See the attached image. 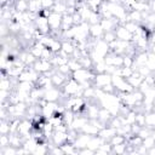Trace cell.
<instances>
[{
	"label": "cell",
	"mask_w": 155,
	"mask_h": 155,
	"mask_svg": "<svg viewBox=\"0 0 155 155\" xmlns=\"http://www.w3.org/2000/svg\"><path fill=\"white\" fill-rule=\"evenodd\" d=\"M103 1H110V0H103Z\"/></svg>",
	"instance_id": "obj_22"
},
{
	"label": "cell",
	"mask_w": 155,
	"mask_h": 155,
	"mask_svg": "<svg viewBox=\"0 0 155 155\" xmlns=\"http://www.w3.org/2000/svg\"><path fill=\"white\" fill-rule=\"evenodd\" d=\"M61 97H63V93L61 91V88L58 87H50L47 90H45V93H44V98L47 101V102H59Z\"/></svg>",
	"instance_id": "obj_2"
},
{
	"label": "cell",
	"mask_w": 155,
	"mask_h": 155,
	"mask_svg": "<svg viewBox=\"0 0 155 155\" xmlns=\"http://www.w3.org/2000/svg\"><path fill=\"white\" fill-rule=\"evenodd\" d=\"M104 35V30L102 28V25L98 24H92L90 25V38L91 39H102Z\"/></svg>",
	"instance_id": "obj_8"
},
{
	"label": "cell",
	"mask_w": 155,
	"mask_h": 155,
	"mask_svg": "<svg viewBox=\"0 0 155 155\" xmlns=\"http://www.w3.org/2000/svg\"><path fill=\"white\" fill-rule=\"evenodd\" d=\"M0 134H10V121L8 120H1Z\"/></svg>",
	"instance_id": "obj_14"
},
{
	"label": "cell",
	"mask_w": 155,
	"mask_h": 155,
	"mask_svg": "<svg viewBox=\"0 0 155 155\" xmlns=\"http://www.w3.org/2000/svg\"><path fill=\"white\" fill-rule=\"evenodd\" d=\"M147 149H149V148H151V147H154L155 145V139H154V137L150 134V136H148L147 138H144L143 139V143H142Z\"/></svg>",
	"instance_id": "obj_17"
},
{
	"label": "cell",
	"mask_w": 155,
	"mask_h": 155,
	"mask_svg": "<svg viewBox=\"0 0 155 155\" xmlns=\"http://www.w3.org/2000/svg\"><path fill=\"white\" fill-rule=\"evenodd\" d=\"M80 132H84V133H86V134H90V136H97L98 134V132H99V127L98 126H96L93 122H91L90 120H88V122L81 128V131Z\"/></svg>",
	"instance_id": "obj_9"
},
{
	"label": "cell",
	"mask_w": 155,
	"mask_h": 155,
	"mask_svg": "<svg viewBox=\"0 0 155 155\" xmlns=\"http://www.w3.org/2000/svg\"><path fill=\"white\" fill-rule=\"evenodd\" d=\"M102 39H103L104 41H107L108 44H110V42H113L114 40H116V35H115L114 30H113V31H104V35H103Z\"/></svg>",
	"instance_id": "obj_15"
},
{
	"label": "cell",
	"mask_w": 155,
	"mask_h": 155,
	"mask_svg": "<svg viewBox=\"0 0 155 155\" xmlns=\"http://www.w3.org/2000/svg\"><path fill=\"white\" fill-rule=\"evenodd\" d=\"M108 84H111V75L108 73H98L96 74L94 79H93V86L96 87H103Z\"/></svg>",
	"instance_id": "obj_3"
},
{
	"label": "cell",
	"mask_w": 155,
	"mask_h": 155,
	"mask_svg": "<svg viewBox=\"0 0 155 155\" xmlns=\"http://www.w3.org/2000/svg\"><path fill=\"white\" fill-rule=\"evenodd\" d=\"M137 134L144 139V138H147L148 136H150V134H151V128H150V127H148V126H142V127H140V130H139V132H138Z\"/></svg>",
	"instance_id": "obj_16"
},
{
	"label": "cell",
	"mask_w": 155,
	"mask_h": 155,
	"mask_svg": "<svg viewBox=\"0 0 155 155\" xmlns=\"http://www.w3.org/2000/svg\"><path fill=\"white\" fill-rule=\"evenodd\" d=\"M126 142H127L126 137H125V136H122V134H119V133H116L115 136H113V137L110 138V140H109V143H110L111 145L124 144V143H126Z\"/></svg>",
	"instance_id": "obj_11"
},
{
	"label": "cell",
	"mask_w": 155,
	"mask_h": 155,
	"mask_svg": "<svg viewBox=\"0 0 155 155\" xmlns=\"http://www.w3.org/2000/svg\"><path fill=\"white\" fill-rule=\"evenodd\" d=\"M15 10L19 12L28 11V0H17L15 1Z\"/></svg>",
	"instance_id": "obj_12"
},
{
	"label": "cell",
	"mask_w": 155,
	"mask_h": 155,
	"mask_svg": "<svg viewBox=\"0 0 155 155\" xmlns=\"http://www.w3.org/2000/svg\"><path fill=\"white\" fill-rule=\"evenodd\" d=\"M145 126L150 127L151 130L155 127V110L145 113Z\"/></svg>",
	"instance_id": "obj_10"
},
{
	"label": "cell",
	"mask_w": 155,
	"mask_h": 155,
	"mask_svg": "<svg viewBox=\"0 0 155 155\" xmlns=\"http://www.w3.org/2000/svg\"><path fill=\"white\" fill-rule=\"evenodd\" d=\"M115 134H116V128L113 127V126H109V125H107L105 127L101 128L99 132H98V136H101V137H102L104 140H107V142H109L110 138H111L113 136H115Z\"/></svg>",
	"instance_id": "obj_7"
},
{
	"label": "cell",
	"mask_w": 155,
	"mask_h": 155,
	"mask_svg": "<svg viewBox=\"0 0 155 155\" xmlns=\"http://www.w3.org/2000/svg\"><path fill=\"white\" fill-rule=\"evenodd\" d=\"M145 65H147L153 73H155V53H154V52H151V51L148 52V59H147Z\"/></svg>",
	"instance_id": "obj_13"
},
{
	"label": "cell",
	"mask_w": 155,
	"mask_h": 155,
	"mask_svg": "<svg viewBox=\"0 0 155 155\" xmlns=\"http://www.w3.org/2000/svg\"><path fill=\"white\" fill-rule=\"evenodd\" d=\"M91 137H92V136H90V134H86V133H84V132H79L76 139L74 140L75 148H76L78 150H80V149H82V148H86L87 144H88V142H90V139H91Z\"/></svg>",
	"instance_id": "obj_6"
},
{
	"label": "cell",
	"mask_w": 155,
	"mask_h": 155,
	"mask_svg": "<svg viewBox=\"0 0 155 155\" xmlns=\"http://www.w3.org/2000/svg\"><path fill=\"white\" fill-rule=\"evenodd\" d=\"M151 136H153V137H154V139H155V127L151 130Z\"/></svg>",
	"instance_id": "obj_21"
},
{
	"label": "cell",
	"mask_w": 155,
	"mask_h": 155,
	"mask_svg": "<svg viewBox=\"0 0 155 155\" xmlns=\"http://www.w3.org/2000/svg\"><path fill=\"white\" fill-rule=\"evenodd\" d=\"M10 145V136L8 134H1L0 136V148H5Z\"/></svg>",
	"instance_id": "obj_18"
},
{
	"label": "cell",
	"mask_w": 155,
	"mask_h": 155,
	"mask_svg": "<svg viewBox=\"0 0 155 155\" xmlns=\"http://www.w3.org/2000/svg\"><path fill=\"white\" fill-rule=\"evenodd\" d=\"M48 25L51 28V30H61V27H62V15L61 13H57V12H53L48 16Z\"/></svg>",
	"instance_id": "obj_5"
},
{
	"label": "cell",
	"mask_w": 155,
	"mask_h": 155,
	"mask_svg": "<svg viewBox=\"0 0 155 155\" xmlns=\"http://www.w3.org/2000/svg\"><path fill=\"white\" fill-rule=\"evenodd\" d=\"M147 154H155V145L151 147V148H149L148 151H147Z\"/></svg>",
	"instance_id": "obj_20"
},
{
	"label": "cell",
	"mask_w": 155,
	"mask_h": 155,
	"mask_svg": "<svg viewBox=\"0 0 155 155\" xmlns=\"http://www.w3.org/2000/svg\"><path fill=\"white\" fill-rule=\"evenodd\" d=\"M41 1V6L42 8H52L56 0H40Z\"/></svg>",
	"instance_id": "obj_19"
},
{
	"label": "cell",
	"mask_w": 155,
	"mask_h": 155,
	"mask_svg": "<svg viewBox=\"0 0 155 155\" xmlns=\"http://www.w3.org/2000/svg\"><path fill=\"white\" fill-rule=\"evenodd\" d=\"M115 35H116V39L119 40H124V41H132V38H133V34L130 33L124 24H119L115 30H114Z\"/></svg>",
	"instance_id": "obj_4"
},
{
	"label": "cell",
	"mask_w": 155,
	"mask_h": 155,
	"mask_svg": "<svg viewBox=\"0 0 155 155\" xmlns=\"http://www.w3.org/2000/svg\"><path fill=\"white\" fill-rule=\"evenodd\" d=\"M33 68L38 73H40V74H44V73H47V71L54 69V67H53V64H52L51 61L42 59V58H36V61L33 64Z\"/></svg>",
	"instance_id": "obj_1"
}]
</instances>
